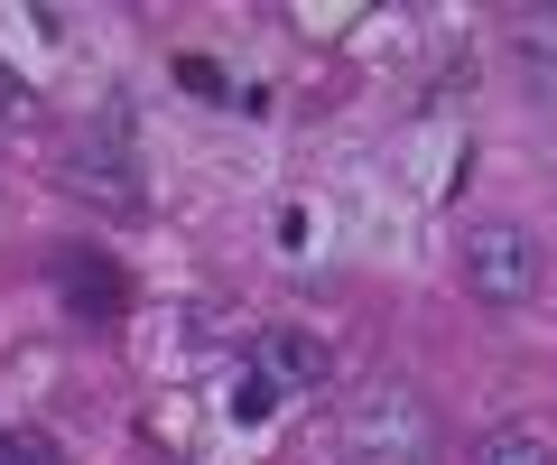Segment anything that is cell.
I'll return each mask as SVG.
<instances>
[{
	"label": "cell",
	"mask_w": 557,
	"mask_h": 465,
	"mask_svg": "<svg viewBox=\"0 0 557 465\" xmlns=\"http://www.w3.org/2000/svg\"><path fill=\"white\" fill-rule=\"evenodd\" d=\"M223 409H233L242 428H260V419H270V409H278V391H270V372H260V364H242L233 382H223Z\"/></svg>",
	"instance_id": "obj_6"
},
{
	"label": "cell",
	"mask_w": 557,
	"mask_h": 465,
	"mask_svg": "<svg viewBox=\"0 0 557 465\" xmlns=\"http://www.w3.org/2000/svg\"><path fill=\"white\" fill-rule=\"evenodd\" d=\"M437 456V409L409 382H372L344 401V465H428Z\"/></svg>",
	"instance_id": "obj_1"
},
{
	"label": "cell",
	"mask_w": 557,
	"mask_h": 465,
	"mask_svg": "<svg viewBox=\"0 0 557 465\" xmlns=\"http://www.w3.org/2000/svg\"><path fill=\"white\" fill-rule=\"evenodd\" d=\"M474 465H557V446L539 438V428H493V438L474 446Z\"/></svg>",
	"instance_id": "obj_5"
},
{
	"label": "cell",
	"mask_w": 557,
	"mask_h": 465,
	"mask_svg": "<svg viewBox=\"0 0 557 465\" xmlns=\"http://www.w3.org/2000/svg\"><path fill=\"white\" fill-rule=\"evenodd\" d=\"M57 289H65L75 307H94V317H112V307H121V280H112L102 261H65V270H57Z\"/></svg>",
	"instance_id": "obj_4"
},
{
	"label": "cell",
	"mask_w": 557,
	"mask_h": 465,
	"mask_svg": "<svg viewBox=\"0 0 557 465\" xmlns=\"http://www.w3.org/2000/svg\"><path fill=\"white\" fill-rule=\"evenodd\" d=\"M251 364L270 372V391H278V401H317V391L335 382V344H325L317 326H260Z\"/></svg>",
	"instance_id": "obj_3"
},
{
	"label": "cell",
	"mask_w": 557,
	"mask_h": 465,
	"mask_svg": "<svg viewBox=\"0 0 557 465\" xmlns=\"http://www.w3.org/2000/svg\"><path fill=\"white\" fill-rule=\"evenodd\" d=\"M0 122H28V94H20L10 75H0Z\"/></svg>",
	"instance_id": "obj_8"
},
{
	"label": "cell",
	"mask_w": 557,
	"mask_h": 465,
	"mask_svg": "<svg viewBox=\"0 0 557 465\" xmlns=\"http://www.w3.org/2000/svg\"><path fill=\"white\" fill-rule=\"evenodd\" d=\"M456 270H465V289H474L483 307H520V298H539V280H548V252H539L530 223L493 215V223H465Z\"/></svg>",
	"instance_id": "obj_2"
},
{
	"label": "cell",
	"mask_w": 557,
	"mask_h": 465,
	"mask_svg": "<svg viewBox=\"0 0 557 465\" xmlns=\"http://www.w3.org/2000/svg\"><path fill=\"white\" fill-rule=\"evenodd\" d=\"M0 465H65L57 438H38V428H0Z\"/></svg>",
	"instance_id": "obj_7"
}]
</instances>
